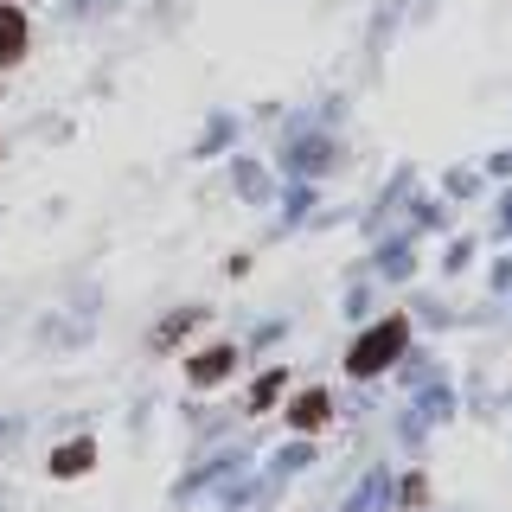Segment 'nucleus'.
<instances>
[{
	"mask_svg": "<svg viewBox=\"0 0 512 512\" xmlns=\"http://www.w3.org/2000/svg\"><path fill=\"white\" fill-rule=\"evenodd\" d=\"M20 58H26V13L0 7V64H20Z\"/></svg>",
	"mask_w": 512,
	"mask_h": 512,
	"instance_id": "nucleus-2",
	"label": "nucleus"
},
{
	"mask_svg": "<svg viewBox=\"0 0 512 512\" xmlns=\"http://www.w3.org/2000/svg\"><path fill=\"white\" fill-rule=\"evenodd\" d=\"M288 416H295V429H314V423H327V397H320V391L295 397V410H288Z\"/></svg>",
	"mask_w": 512,
	"mask_h": 512,
	"instance_id": "nucleus-5",
	"label": "nucleus"
},
{
	"mask_svg": "<svg viewBox=\"0 0 512 512\" xmlns=\"http://www.w3.org/2000/svg\"><path fill=\"white\" fill-rule=\"evenodd\" d=\"M90 461H96V448H90V442H64L58 455H52V474H58V480H71V474H84Z\"/></svg>",
	"mask_w": 512,
	"mask_h": 512,
	"instance_id": "nucleus-4",
	"label": "nucleus"
},
{
	"mask_svg": "<svg viewBox=\"0 0 512 512\" xmlns=\"http://www.w3.org/2000/svg\"><path fill=\"white\" fill-rule=\"evenodd\" d=\"M237 365V352L231 346H212V352H199V359H192V384H218L224 372H231Z\"/></svg>",
	"mask_w": 512,
	"mask_h": 512,
	"instance_id": "nucleus-3",
	"label": "nucleus"
},
{
	"mask_svg": "<svg viewBox=\"0 0 512 512\" xmlns=\"http://www.w3.org/2000/svg\"><path fill=\"white\" fill-rule=\"evenodd\" d=\"M404 340H410V327H404V320H378V327H372L359 346L346 352V372H352V378H372V372H384V365H391L397 352H404Z\"/></svg>",
	"mask_w": 512,
	"mask_h": 512,
	"instance_id": "nucleus-1",
	"label": "nucleus"
}]
</instances>
